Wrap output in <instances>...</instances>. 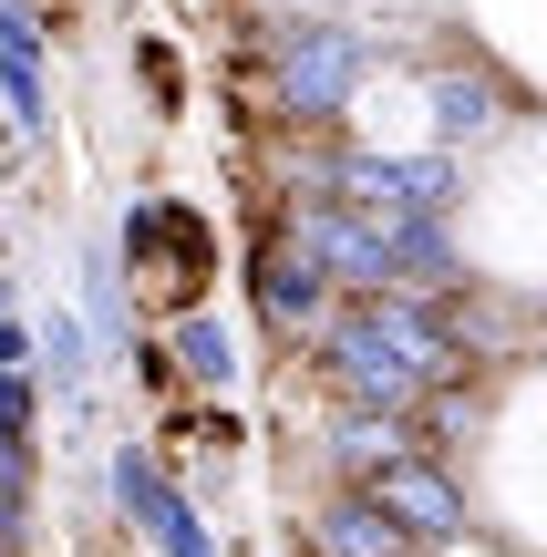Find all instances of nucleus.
I'll return each mask as SVG.
<instances>
[{
  "instance_id": "nucleus-14",
  "label": "nucleus",
  "mask_w": 547,
  "mask_h": 557,
  "mask_svg": "<svg viewBox=\"0 0 547 557\" xmlns=\"http://www.w3.org/2000/svg\"><path fill=\"white\" fill-rule=\"evenodd\" d=\"M21 361H32V331H21V320H0V372H21Z\"/></svg>"
},
{
  "instance_id": "nucleus-1",
  "label": "nucleus",
  "mask_w": 547,
  "mask_h": 557,
  "mask_svg": "<svg viewBox=\"0 0 547 557\" xmlns=\"http://www.w3.org/2000/svg\"><path fill=\"white\" fill-rule=\"evenodd\" d=\"M321 361H331V382H341L351 413H393V423H403L424 393L455 382L465 351H455L445 310H434L424 289H393V299H362V310L321 320Z\"/></svg>"
},
{
  "instance_id": "nucleus-9",
  "label": "nucleus",
  "mask_w": 547,
  "mask_h": 557,
  "mask_svg": "<svg viewBox=\"0 0 547 557\" xmlns=\"http://www.w3.org/2000/svg\"><path fill=\"white\" fill-rule=\"evenodd\" d=\"M331 455H341V465H372V475H393V465L413 455V434H403L393 413H341V423H331Z\"/></svg>"
},
{
  "instance_id": "nucleus-17",
  "label": "nucleus",
  "mask_w": 547,
  "mask_h": 557,
  "mask_svg": "<svg viewBox=\"0 0 547 557\" xmlns=\"http://www.w3.org/2000/svg\"><path fill=\"white\" fill-rule=\"evenodd\" d=\"M0 557H21V547H11V537H0Z\"/></svg>"
},
{
  "instance_id": "nucleus-16",
  "label": "nucleus",
  "mask_w": 547,
  "mask_h": 557,
  "mask_svg": "<svg viewBox=\"0 0 547 557\" xmlns=\"http://www.w3.org/2000/svg\"><path fill=\"white\" fill-rule=\"evenodd\" d=\"M0 320H11V289H0Z\"/></svg>"
},
{
  "instance_id": "nucleus-8",
  "label": "nucleus",
  "mask_w": 547,
  "mask_h": 557,
  "mask_svg": "<svg viewBox=\"0 0 547 557\" xmlns=\"http://www.w3.org/2000/svg\"><path fill=\"white\" fill-rule=\"evenodd\" d=\"M310 537H321L331 557H413V537H403L372 496H331L321 517H310Z\"/></svg>"
},
{
  "instance_id": "nucleus-12",
  "label": "nucleus",
  "mask_w": 547,
  "mask_h": 557,
  "mask_svg": "<svg viewBox=\"0 0 547 557\" xmlns=\"http://www.w3.org/2000/svg\"><path fill=\"white\" fill-rule=\"evenodd\" d=\"M32 403H41L32 372H0V434H32Z\"/></svg>"
},
{
  "instance_id": "nucleus-13",
  "label": "nucleus",
  "mask_w": 547,
  "mask_h": 557,
  "mask_svg": "<svg viewBox=\"0 0 547 557\" xmlns=\"http://www.w3.org/2000/svg\"><path fill=\"white\" fill-rule=\"evenodd\" d=\"M41 351H52V382H83V331H73V320H52Z\"/></svg>"
},
{
  "instance_id": "nucleus-5",
  "label": "nucleus",
  "mask_w": 547,
  "mask_h": 557,
  "mask_svg": "<svg viewBox=\"0 0 547 557\" xmlns=\"http://www.w3.org/2000/svg\"><path fill=\"white\" fill-rule=\"evenodd\" d=\"M372 506H383L403 537H455V527H465V496H455V475H445V465H424V455H403L393 475H372Z\"/></svg>"
},
{
  "instance_id": "nucleus-11",
  "label": "nucleus",
  "mask_w": 547,
  "mask_h": 557,
  "mask_svg": "<svg viewBox=\"0 0 547 557\" xmlns=\"http://www.w3.org/2000/svg\"><path fill=\"white\" fill-rule=\"evenodd\" d=\"M434 103H445V124H455V135H475V124L496 114V83H475V73H445V83H434Z\"/></svg>"
},
{
  "instance_id": "nucleus-3",
  "label": "nucleus",
  "mask_w": 547,
  "mask_h": 557,
  "mask_svg": "<svg viewBox=\"0 0 547 557\" xmlns=\"http://www.w3.org/2000/svg\"><path fill=\"white\" fill-rule=\"evenodd\" d=\"M321 186L362 218H445L455 207V156H331Z\"/></svg>"
},
{
  "instance_id": "nucleus-4",
  "label": "nucleus",
  "mask_w": 547,
  "mask_h": 557,
  "mask_svg": "<svg viewBox=\"0 0 547 557\" xmlns=\"http://www.w3.org/2000/svg\"><path fill=\"white\" fill-rule=\"evenodd\" d=\"M114 506L145 527V537H156V557H217L207 517H197V506H186L176 485L156 475V455H145V444H124V455H114Z\"/></svg>"
},
{
  "instance_id": "nucleus-15",
  "label": "nucleus",
  "mask_w": 547,
  "mask_h": 557,
  "mask_svg": "<svg viewBox=\"0 0 547 557\" xmlns=\"http://www.w3.org/2000/svg\"><path fill=\"white\" fill-rule=\"evenodd\" d=\"M289 11H300V21H331V11H341V0H289Z\"/></svg>"
},
{
  "instance_id": "nucleus-10",
  "label": "nucleus",
  "mask_w": 547,
  "mask_h": 557,
  "mask_svg": "<svg viewBox=\"0 0 547 557\" xmlns=\"http://www.w3.org/2000/svg\"><path fill=\"white\" fill-rule=\"evenodd\" d=\"M176 361L207 382V393H227V382H238V351H227V331H217L207 310H197V320H176Z\"/></svg>"
},
{
  "instance_id": "nucleus-2",
  "label": "nucleus",
  "mask_w": 547,
  "mask_h": 557,
  "mask_svg": "<svg viewBox=\"0 0 547 557\" xmlns=\"http://www.w3.org/2000/svg\"><path fill=\"white\" fill-rule=\"evenodd\" d=\"M362 62L372 52H362L351 21H289V32H279V73H269V83H279L289 114L321 124V114H341V103L362 94Z\"/></svg>"
},
{
  "instance_id": "nucleus-6",
  "label": "nucleus",
  "mask_w": 547,
  "mask_h": 557,
  "mask_svg": "<svg viewBox=\"0 0 547 557\" xmlns=\"http://www.w3.org/2000/svg\"><path fill=\"white\" fill-rule=\"evenodd\" d=\"M0 103L21 135H41V21L21 0H0Z\"/></svg>"
},
{
  "instance_id": "nucleus-7",
  "label": "nucleus",
  "mask_w": 547,
  "mask_h": 557,
  "mask_svg": "<svg viewBox=\"0 0 547 557\" xmlns=\"http://www.w3.org/2000/svg\"><path fill=\"white\" fill-rule=\"evenodd\" d=\"M259 310L279 320V331H321V310H331V278H321V269L300 259V248L279 238V248L259 259Z\"/></svg>"
}]
</instances>
